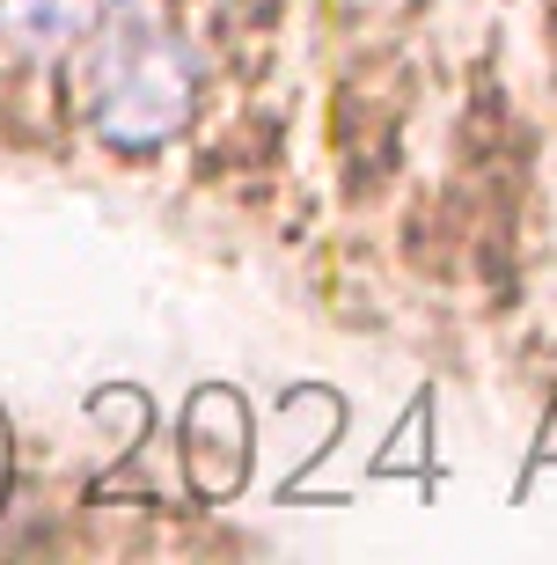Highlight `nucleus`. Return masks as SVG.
I'll use <instances>...</instances> for the list:
<instances>
[{"label":"nucleus","mask_w":557,"mask_h":565,"mask_svg":"<svg viewBox=\"0 0 557 565\" xmlns=\"http://www.w3.org/2000/svg\"><path fill=\"white\" fill-rule=\"evenodd\" d=\"M96 15H104V0H0V38L22 60H52L74 38H88Z\"/></svg>","instance_id":"nucleus-2"},{"label":"nucleus","mask_w":557,"mask_h":565,"mask_svg":"<svg viewBox=\"0 0 557 565\" xmlns=\"http://www.w3.org/2000/svg\"><path fill=\"white\" fill-rule=\"evenodd\" d=\"M199 104V66L162 22L110 8L104 22H88V126L96 140L147 154V147L176 140Z\"/></svg>","instance_id":"nucleus-1"}]
</instances>
